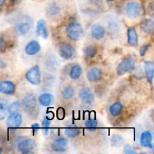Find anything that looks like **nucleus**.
Wrapping results in <instances>:
<instances>
[{
    "mask_svg": "<svg viewBox=\"0 0 154 154\" xmlns=\"http://www.w3.org/2000/svg\"><path fill=\"white\" fill-rule=\"evenodd\" d=\"M135 69V60L132 57H126L118 64L116 71L119 76L130 73Z\"/></svg>",
    "mask_w": 154,
    "mask_h": 154,
    "instance_id": "f257e3e1",
    "label": "nucleus"
},
{
    "mask_svg": "<svg viewBox=\"0 0 154 154\" xmlns=\"http://www.w3.org/2000/svg\"><path fill=\"white\" fill-rule=\"evenodd\" d=\"M66 35L73 42L80 40L83 35V27L81 24L78 22L70 23L66 27Z\"/></svg>",
    "mask_w": 154,
    "mask_h": 154,
    "instance_id": "f03ea898",
    "label": "nucleus"
},
{
    "mask_svg": "<svg viewBox=\"0 0 154 154\" xmlns=\"http://www.w3.org/2000/svg\"><path fill=\"white\" fill-rule=\"evenodd\" d=\"M142 12V7L139 3L136 2H129L126 5V9H125V14H126V17L129 18H132V19H136V18L141 17Z\"/></svg>",
    "mask_w": 154,
    "mask_h": 154,
    "instance_id": "7ed1b4c3",
    "label": "nucleus"
},
{
    "mask_svg": "<svg viewBox=\"0 0 154 154\" xmlns=\"http://www.w3.org/2000/svg\"><path fill=\"white\" fill-rule=\"evenodd\" d=\"M25 78L28 82L32 85H38L41 83V70L38 66H35L32 67L29 70L27 71L25 75Z\"/></svg>",
    "mask_w": 154,
    "mask_h": 154,
    "instance_id": "20e7f679",
    "label": "nucleus"
},
{
    "mask_svg": "<svg viewBox=\"0 0 154 154\" xmlns=\"http://www.w3.org/2000/svg\"><path fill=\"white\" fill-rule=\"evenodd\" d=\"M32 28V20L29 17H23L17 23V29L20 35H25Z\"/></svg>",
    "mask_w": 154,
    "mask_h": 154,
    "instance_id": "39448f33",
    "label": "nucleus"
},
{
    "mask_svg": "<svg viewBox=\"0 0 154 154\" xmlns=\"http://www.w3.org/2000/svg\"><path fill=\"white\" fill-rule=\"evenodd\" d=\"M58 51L60 57L64 60L72 59L75 54V48L71 44L67 43V42H63V43L60 44L59 45Z\"/></svg>",
    "mask_w": 154,
    "mask_h": 154,
    "instance_id": "423d86ee",
    "label": "nucleus"
},
{
    "mask_svg": "<svg viewBox=\"0 0 154 154\" xmlns=\"http://www.w3.org/2000/svg\"><path fill=\"white\" fill-rule=\"evenodd\" d=\"M37 146L36 141L33 139H25L21 141L17 145V150L21 153H32V150H34Z\"/></svg>",
    "mask_w": 154,
    "mask_h": 154,
    "instance_id": "0eeeda50",
    "label": "nucleus"
},
{
    "mask_svg": "<svg viewBox=\"0 0 154 154\" xmlns=\"http://www.w3.org/2000/svg\"><path fill=\"white\" fill-rule=\"evenodd\" d=\"M23 123V117L20 113L15 112L10 114L8 117L6 125L9 129H17L20 127Z\"/></svg>",
    "mask_w": 154,
    "mask_h": 154,
    "instance_id": "6e6552de",
    "label": "nucleus"
},
{
    "mask_svg": "<svg viewBox=\"0 0 154 154\" xmlns=\"http://www.w3.org/2000/svg\"><path fill=\"white\" fill-rule=\"evenodd\" d=\"M79 97L81 102L85 105H92L94 102L95 96L93 90L89 87H85L80 90Z\"/></svg>",
    "mask_w": 154,
    "mask_h": 154,
    "instance_id": "1a4fd4ad",
    "label": "nucleus"
},
{
    "mask_svg": "<svg viewBox=\"0 0 154 154\" xmlns=\"http://www.w3.org/2000/svg\"><path fill=\"white\" fill-rule=\"evenodd\" d=\"M51 149L57 153H62L67 150L68 141L65 138H59L54 140L51 144Z\"/></svg>",
    "mask_w": 154,
    "mask_h": 154,
    "instance_id": "9d476101",
    "label": "nucleus"
},
{
    "mask_svg": "<svg viewBox=\"0 0 154 154\" xmlns=\"http://www.w3.org/2000/svg\"><path fill=\"white\" fill-rule=\"evenodd\" d=\"M16 91V86L10 81H2L0 82V93L5 95H13Z\"/></svg>",
    "mask_w": 154,
    "mask_h": 154,
    "instance_id": "9b49d317",
    "label": "nucleus"
},
{
    "mask_svg": "<svg viewBox=\"0 0 154 154\" xmlns=\"http://www.w3.org/2000/svg\"><path fill=\"white\" fill-rule=\"evenodd\" d=\"M90 33L93 38L96 40H100L105 37L106 30L100 24H93L90 29Z\"/></svg>",
    "mask_w": 154,
    "mask_h": 154,
    "instance_id": "f8f14e48",
    "label": "nucleus"
},
{
    "mask_svg": "<svg viewBox=\"0 0 154 154\" xmlns=\"http://www.w3.org/2000/svg\"><path fill=\"white\" fill-rule=\"evenodd\" d=\"M41 49H42V47H41L40 43L35 40H32L26 45L25 52L27 55L34 56L38 54Z\"/></svg>",
    "mask_w": 154,
    "mask_h": 154,
    "instance_id": "ddd939ff",
    "label": "nucleus"
},
{
    "mask_svg": "<svg viewBox=\"0 0 154 154\" xmlns=\"http://www.w3.org/2000/svg\"><path fill=\"white\" fill-rule=\"evenodd\" d=\"M36 34L38 36H42L44 39H47L49 35L48 27H47L46 21L43 19L38 20L36 23Z\"/></svg>",
    "mask_w": 154,
    "mask_h": 154,
    "instance_id": "4468645a",
    "label": "nucleus"
},
{
    "mask_svg": "<svg viewBox=\"0 0 154 154\" xmlns=\"http://www.w3.org/2000/svg\"><path fill=\"white\" fill-rule=\"evenodd\" d=\"M102 78V70L99 68H93L87 72V78L90 82H97L100 81Z\"/></svg>",
    "mask_w": 154,
    "mask_h": 154,
    "instance_id": "2eb2a0df",
    "label": "nucleus"
},
{
    "mask_svg": "<svg viewBox=\"0 0 154 154\" xmlns=\"http://www.w3.org/2000/svg\"><path fill=\"white\" fill-rule=\"evenodd\" d=\"M128 44L131 47L135 48L138 45V36L135 27H129L127 30Z\"/></svg>",
    "mask_w": 154,
    "mask_h": 154,
    "instance_id": "dca6fc26",
    "label": "nucleus"
},
{
    "mask_svg": "<svg viewBox=\"0 0 154 154\" xmlns=\"http://www.w3.org/2000/svg\"><path fill=\"white\" fill-rule=\"evenodd\" d=\"M153 135L149 131H145L142 132L140 138V144L142 147H148L150 149H153Z\"/></svg>",
    "mask_w": 154,
    "mask_h": 154,
    "instance_id": "f3484780",
    "label": "nucleus"
},
{
    "mask_svg": "<svg viewBox=\"0 0 154 154\" xmlns=\"http://www.w3.org/2000/svg\"><path fill=\"white\" fill-rule=\"evenodd\" d=\"M144 74H145L146 78H147L148 83L152 84L153 81L154 76V66L153 62L145 61L144 63Z\"/></svg>",
    "mask_w": 154,
    "mask_h": 154,
    "instance_id": "a211bd4d",
    "label": "nucleus"
},
{
    "mask_svg": "<svg viewBox=\"0 0 154 154\" xmlns=\"http://www.w3.org/2000/svg\"><path fill=\"white\" fill-rule=\"evenodd\" d=\"M22 105L27 110H31L36 106L35 96L29 93L23 97L22 100Z\"/></svg>",
    "mask_w": 154,
    "mask_h": 154,
    "instance_id": "6ab92c4d",
    "label": "nucleus"
},
{
    "mask_svg": "<svg viewBox=\"0 0 154 154\" xmlns=\"http://www.w3.org/2000/svg\"><path fill=\"white\" fill-rule=\"evenodd\" d=\"M38 100L42 106L48 107L54 104V97L51 93H43L38 96Z\"/></svg>",
    "mask_w": 154,
    "mask_h": 154,
    "instance_id": "aec40b11",
    "label": "nucleus"
},
{
    "mask_svg": "<svg viewBox=\"0 0 154 154\" xmlns=\"http://www.w3.org/2000/svg\"><path fill=\"white\" fill-rule=\"evenodd\" d=\"M123 109H124V106H123V104L120 102H116L110 106L109 111L110 114L113 117H118L123 112Z\"/></svg>",
    "mask_w": 154,
    "mask_h": 154,
    "instance_id": "412c9836",
    "label": "nucleus"
},
{
    "mask_svg": "<svg viewBox=\"0 0 154 154\" xmlns=\"http://www.w3.org/2000/svg\"><path fill=\"white\" fill-rule=\"evenodd\" d=\"M141 28L145 33L152 34L154 29L153 20L152 19L144 20L141 23Z\"/></svg>",
    "mask_w": 154,
    "mask_h": 154,
    "instance_id": "4be33fe9",
    "label": "nucleus"
},
{
    "mask_svg": "<svg viewBox=\"0 0 154 154\" xmlns=\"http://www.w3.org/2000/svg\"><path fill=\"white\" fill-rule=\"evenodd\" d=\"M82 68H81V66H80V65H74L70 69V72H69V77H70L72 80H78L81 78V75H82Z\"/></svg>",
    "mask_w": 154,
    "mask_h": 154,
    "instance_id": "5701e85b",
    "label": "nucleus"
},
{
    "mask_svg": "<svg viewBox=\"0 0 154 154\" xmlns=\"http://www.w3.org/2000/svg\"><path fill=\"white\" fill-rule=\"evenodd\" d=\"M84 54L87 58L93 59L98 54V50L94 45H88L84 49Z\"/></svg>",
    "mask_w": 154,
    "mask_h": 154,
    "instance_id": "b1692460",
    "label": "nucleus"
},
{
    "mask_svg": "<svg viewBox=\"0 0 154 154\" xmlns=\"http://www.w3.org/2000/svg\"><path fill=\"white\" fill-rule=\"evenodd\" d=\"M65 135L70 138H75L81 135V129L78 127L71 126L65 129Z\"/></svg>",
    "mask_w": 154,
    "mask_h": 154,
    "instance_id": "393cba45",
    "label": "nucleus"
},
{
    "mask_svg": "<svg viewBox=\"0 0 154 154\" xmlns=\"http://www.w3.org/2000/svg\"><path fill=\"white\" fill-rule=\"evenodd\" d=\"M75 89L73 88L71 86H69V87H66L64 90H63V93H62V96H63V98L66 100H70L72 98L75 96Z\"/></svg>",
    "mask_w": 154,
    "mask_h": 154,
    "instance_id": "a878e982",
    "label": "nucleus"
},
{
    "mask_svg": "<svg viewBox=\"0 0 154 154\" xmlns=\"http://www.w3.org/2000/svg\"><path fill=\"white\" fill-rule=\"evenodd\" d=\"M21 108V103L19 101H15V102H12L11 104L8 106L7 111L9 114H12V113L18 112Z\"/></svg>",
    "mask_w": 154,
    "mask_h": 154,
    "instance_id": "bb28decb",
    "label": "nucleus"
},
{
    "mask_svg": "<svg viewBox=\"0 0 154 154\" xmlns=\"http://www.w3.org/2000/svg\"><path fill=\"white\" fill-rule=\"evenodd\" d=\"M124 143V139L119 135H114L111 138V145L113 147H118L122 146Z\"/></svg>",
    "mask_w": 154,
    "mask_h": 154,
    "instance_id": "cd10ccee",
    "label": "nucleus"
},
{
    "mask_svg": "<svg viewBox=\"0 0 154 154\" xmlns=\"http://www.w3.org/2000/svg\"><path fill=\"white\" fill-rule=\"evenodd\" d=\"M98 126V122L96 120H93V119H90V120H87L85 122V127L87 128V130H89L90 132H93V131H96L97 129Z\"/></svg>",
    "mask_w": 154,
    "mask_h": 154,
    "instance_id": "c85d7f7f",
    "label": "nucleus"
},
{
    "mask_svg": "<svg viewBox=\"0 0 154 154\" xmlns=\"http://www.w3.org/2000/svg\"><path fill=\"white\" fill-rule=\"evenodd\" d=\"M51 120H49L48 118L45 117L42 122V126H43V132L45 135H48V132H49V128L51 126Z\"/></svg>",
    "mask_w": 154,
    "mask_h": 154,
    "instance_id": "c756f323",
    "label": "nucleus"
},
{
    "mask_svg": "<svg viewBox=\"0 0 154 154\" xmlns=\"http://www.w3.org/2000/svg\"><path fill=\"white\" fill-rule=\"evenodd\" d=\"M7 115V107L5 103L0 102V120H3Z\"/></svg>",
    "mask_w": 154,
    "mask_h": 154,
    "instance_id": "7c9ffc66",
    "label": "nucleus"
},
{
    "mask_svg": "<svg viewBox=\"0 0 154 154\" xmlns=\"http://www.w3.org/2000/svg\"><path fill=\"white\" fill-rule=\"evenodd\" d=\"M124 153L126 154H136L137 150L132 145L126 144L124 147Z\"/></svg>",
    "mask_w": 154,
    "mask_h": 154,
    "instance_id": "2f4dec72",
    "label": "nucleus"
},
{
    "mask_svg": "<svg viewBox=\"0 0 154 154\" xmlns=\"http://www.w3.org/2000/svg\"><path fill=\"white\" fill-rule=\"evenodd\" d=\"M8 43L4 38H0V52L5 53L7 50Z\"/></svg>",
    "mask_w": 154,
    "mask_h": 154,
    "instance_id": "473e14b6",
    "label": "nucleus"
},
{
    "mask_svg": "<svg viewBox=\"0 0 154 154\" xmlns=\"http://www.w3.org/2000/svg\"><path fill=\"white\" fill-rule=\"evenodd\" d=\"M149 48H150V45H144L143 46H141L139 51L140 56L141 57H144L146 54V53L147 52V51L149 50Z\"/></svg>",
    "mask_w": 154,
    "mask_h": 154,
    "instance_id": "72a5a7b5",
    "label": "nucleus"
},
{
    "mask_svg": "<svg viewBox=\"0 0 154 154\" xmlns=\"http://www.w3.org/2000/svg\"><path fill=\"white\" fill-rule=\"evenodd\" d=\"M48 11L51 14H57L60 11V8L57 7V6H51V7L48 8Z\"/></svg>",
    "mask_w": 154,
    "mask_h": 154,
    "instance_id": "f704fd0d",
    "label": "nucleus"
},
{
    "mask_svg": "<svg viewBox=\"0 0 154 154\" xmlns=\"http://www.w3.org/2000/svg\"><path fill=\"white\" fill-rule=\"evenodd\" d=\"M31 127H32V129L33 134H35V133H37V132L39 131V129H40V125H39V123H34V124L32 125Z\"/></svg>",
    "mask_w": 154,
    "mask_h": 154,
    "instance_id": "c9c22d12",
    "label": "nucleus"
},
{
    "mask_svg": "<svg viewBox=\"0 0 154 154\" xmlns=\"http://www.w3.org/2000/svg\"><path fill=\"white\" fill-rule=\"evenodd\" d=\"M5 66H6V65H5V62L3 61L1 58H0V69H3V68H5Z\"/></svg>",
    "mask_w": 154,
    "mask_h": 154,
    "instance_id": "e433bc0d",
    "label": "nucleus"
},
{
    "mask_svg": "<svg viewBox=\"0 0 154 154\" xmlns=\"http://www.w3.org/2000/svg\"><path fill=\"white\" fill-rule=\"evenodd\" d=\"M6 0H0V6H2L5 3Z\"/></svg>",
    "mask_w": 154,
    "mask_h": 154,
    "instance_id": "4c0bfd02",
    "label": "nucleus"
},
{
    "mask_svg": "<svg viewBox=\"0 0 154 154\" xmlns=\"http://www.w3.org/2000/svg\"><path fill=\"white\" fill-rule=\"evenodd\" d=\"M2 151H3L2 148V147H0V153H2Z\"/></svg>",
    "mask_w": 154,
    "mask_h": 154,
    "instance_id": "58836bf2",
    "label": "nucleus"
},
{
    "mask_svg": "<svg viewBox=\"0 0 154 154\" xmlns=\"http://www.w3.org/2000/svg\"><path fill=\"white\" fill-rule=\"evenodd\" d=\"M106 1H108V2H112V1H114V0H106Z\"/></svg>",
    "mask_w": 154,
    "mask_h": 154,
    "instance_id": "ea45409f",
    "label": "nucleus"
}]
</instances>
